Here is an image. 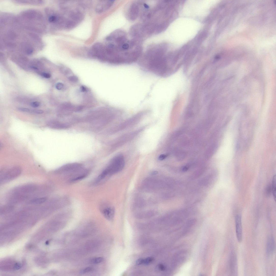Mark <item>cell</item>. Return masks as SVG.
<instances>
[{
	"mask_svg": "<svg viewBox=\"0 0 276 276\" xmlns=\"http://www.w3.org/2000/svg\"><path fill=\"white\" fill-rule=\"evenodd\" d=\"M15 207L12 205L9 204L3 206L1 207L0 213L3 214L11 212L14 209Z\"/></svg>",
	"mask_w": 276,
	"mask_h": 276,
	"instance_id": "9a60e30c",
	"label": "cell"
},
{
	"mask_svg": "<svg viewBox=\"0 0 276 276\" xmlns=\"http://www.w3.org/2000/svg\"><path fill=\"white\" fill-rule=\"evenodd\" d=\"M47 200L46 197L32 199L29 202L30 204H43Z\"/></svg>",
	"mask_w": 276,
	"mask_h": 276,
	"instance_id": "2e32d148",
	"label": "cell"
},
{
	"mask_svg": "<svg viewBox=\"0 0 276 276\" xmlns=\"http://www.w3.org/2000/svg\"><path fill=\"white\" fill-rule=\"evenodd\" d=\"M154 259L152 257H148L144 259H143V264L148 265L152 262Z\"/></svg>",
	"mask_w": 276,
	"mask_h": 276,
	"instance_id": "ffe728a7",
	"label": "cell"
},
{
	"mask_svg": "<svg viewBox=\"0 0 276 276\" xmlns=\"http://www.w3.org/2000/svg\"><path fill=\"white\" fill-rule=\"evenodd\" d=\"M89 173V170L83 168L79 171L67 177L68 182L72 183L79 182L86 177Z\"/></svg>",
	"mask_w": 276,
	"mask_h": 276,
	"instance_id": "52a82bcc",
	"label": "cell"
},
{
	"mask_svg": "<svg viewBox=\"0 0 276 276\" xmlns=\"http://www.w3.org/2000/svg\"><path fill=\"white\" fill-rule=\"evenodd\" d=\"M158 173V172L156 171L152 172L151 173V174L152 175H155L157 174Z\"/></svg>",
	"mask_w": 276,
	"mask_h": 276,
	"instance_id": "d6a6232c",
	"label": "cell"
},
{
	"mask_svg": "<svg viewBox=\"0 0 276 276\" xmlns=\"http://www.w3.org/2000/svg\"><path fill=\"white\" fill-rule=\"evenodd\" d=\"M93 268L90 267H87L82 270L81 272V273L85 274L92 272L93 270Z\"/></svg>",
	"mask_w": 276,
	"mask_h": 276,
	"instance_id": "44dd1931",
	"label": "cell"
},
{
	"mask_svg": "<svg viewBox=\"0 0 276 276\" xmlns=\"http://www.w3.org/2000/svg\"><path fill=\"white\" fill-rule=\"evenodd\" d=\"M40 105V103L38 102H32L30 104L31 106L34 108L38 107Z\"/></svg>",
	"mask_w": 276,
	"mask_h": 276,
	"instance_id": "484cf974",
	"label": "cell"
},
{
	"mask_svg": "<svg viewBox=\"0 0 276 276\" xmlns=\"http://www.w3.org/2000/svg\"><path fill=\"white\" fill-rule=\"evenodd\" d=\"M99 209L101 213L106 219L110 221L113 219L115 210L113 207L103 203L100 205Z\"/></svg>",
	"mask_w": 276,
	"mask_h": 276,
	"instance_id": "ba28073f",
	"label": "cell"
},
{
	"mask_svg": "<svg viewBox=\"0 0 276 276\" xmlns=\"http://www.w3.org/2000/svg\"><path fill=\"white\" fill-rule=\"evenodd\" d=\"M83 108L81 106H79L76 107L75 108V111L77 112H79Z\"/></svg>",
	"mask_w": 276,
	"mask_h": 276,
	"instance_id": "4dcf8cb0",
	"label": "cell"
},
{
	"mask_svg": "<svg viewBox=\"0 0 276 276\" xmlns=\"http://www.w3.org/2000/svg\"><path fill=\"white\" fill-rule=\"evenodd\" d=\"M103 260L104 258L102 257H95L91 259L90 263L92 264H98L102 263Z\"/></svg>",
	"mask_w": 276,
	"mask_h": 276,
	"instance_id": "ac0fdd59",
	"label": "cell"
},
{
	"mask_svg": "<svg viewBox=\"0 0 276 276\" xmlns=\"http://www.w3.org/2000/svg\"><path fill=\"white\" fill-rule=\"evenodd\" d=\"M81 90L82 92H85L87 90V89L85 87L82 86L81 88Z\"/></svg>",
	"mask_w": 276,
	"mask_h": 276,
	"instance_id": "1f68e13d",
	"label": "cell"
},
{
	"mask_svg": "<svg viewBox=\"0 0 276 276\" xmlns=\"http://www.w3.org/2000/svg\"><path fill=\"white\" fill-rule=\"evenodd\" d=\"M56 87L57 90H60L63 88L64 85L62 83L58 82L56 84Z\"/></svg>",
	"mask_w": 276,
	"mask_h": 276,
	"instance_id": "d4e9b609",
	"label": "cell"
},
{
	"mask_svg": "<svg viewBox=\"0 0 276 276\" xmlns=\"http://www.w3.org/2000/svg\"><path fill=\"white\" fill-rule=\"evenodd\" d=\"M41 75H42V76L43 77L47 78V79L49 78L51 76V75H50V74L46 73H42V74H41Z\"/></svg>",
	"mask_w": 276,
	"mask_h": 276,
	"instance_id": "83f0119b",
	"label": "cell"
},
{
	"mask_svg": "<svg viewBox=\"0 0 276 276\" xmlns=\"http://www.w3.org/2000/svg\"><path fill=\"white\" fill-rule=\"evenodd\" d=\"M228 270L231 275H236L237 273L238 266L237 257L235 253L231 252L228 263Z\"/></svg>",
	"mask_w": 276,
	"mask_h": 276,
	"instance_id": "9c48e42d",
	"label": "cell"
},
{
	"mask_svg": "<svg viewBox=\"0 0 276 276\" xmlns=\"http://www.w3.org/2000/svg\"><path fill=\"white\" fill-rule=\"evenodd\" d=\"M125 30L114 31L106 38L100 60L116 65H130L139 60L143 53V43L133 38Z\"/></svg>",
	"mask_w": 276,
	"mask_h": 276,
	"instance_id": "6da1fadb",
	"label": "cell"
},
{
	"mask_svg": "<svg viewBox=\"0 0 276 276\" xmlns=\"http://www.w3.org/2000/svg\"><path fill=\"white\" fill-rule=\"evenodd\" d=\"M18 3L24 4H42L43 2L42 1H16Z\"/></svg>",
	"mask_w": 276,
	"mask_h": 276,
	"instance_id": "e0dca14e",
	"label": "cell"
},
{
	"mask_svg": "<svg viewBox=\"0 0 276 276\" xmlns=\"http://www.w3.org/2000/svg\"><path fill=\"white\" fill-rule=\"evenodd\" d=\"M69 80L73 82H76L78 81V77L75 76H70L68 78Z\"/></svg>",
	"mask_w": 276,
	"mask_h": 276,
	"instance_id": "7402d4cb",
	"label": "cell"
},
{
	"mask_svg": "<svg viewBox=\"0 0 276 276\" xmlns=\"http://www.w3.org/2000/svg\"><path fill=\"white\" fill-rule=\"evenodd\" d=\"M143 259L140 258L137 259L136 260V263L137 265H140L142 264H143Z\"/></svg>",
	"mask_w": 276,
	"mask_h": 276,
	"instance_id": "f1b7e54d",
	"label": "cell"
},
{
	"mask_svg": "<svg viewBox=\"0 0 276 276\" xmlns=\"http://www.w3.org/2000/svg\"><path fill=\"white\" fill-rule=\"evenodd\" d=\"M236 236L239 242H242V229L241 216L236 215L235 219Z\"/></svg>",
	"mask_w": 276,
	"mask_h": 276,
	"instance_id": "30bf717a",
	"label": "cell"
},
{
	"mask_svg": "<svg viewBox=\"0 0 276 276\" xmlns=\"http://www.w3.org/2000/svg\"><path fill=\"white\" fill-rule=\"evenodd\" d=\"M84 168L82 164L76 163L68 164L54 171L57 174H63L67 177L79 171Z\"/></svg>",
	"mask_w": 276,
	"mask_h": 276,
	"instance_id": "8992f818",
	"label": "cell"
},
{
	"mask_svg": "<svg viewBox=\"0 0 276 276\" xmlns=\"http://www.w3.org/2000/svg\"><path fill=\"white\" fill-rule=\"evenodd\" d=\"M114 1H100L96 7V11L101 13L106 11L113 6Z\"/></svg>",
	"mask_w": 276,
	"mask_h": 276,
	"instance_id": "8fae6325",
	"label": "cell"
},
{
	"mask_svg": "<svg viewBox=\"0 0 276 276\" xmlns=\"http://www.w3.org/2000/svg\"><path fill=\"white\" fill-rule=\"evenodd\" d=\"M152 2L147 1L138 19L139 22L135 24L137 29L145 39L160 33L165 26L162 19V12L167 2L155 1Z\"/></svg>",
	"mask_w": 276,
	"mask_h": 276,
	"instance_id": "7a4b0ae2",
	"label": "cell"
},
{
	"mask_svg": "<svg viewBox=\"0 0 276 276\" xmlns=\"http://www.w3.org/2000/svg\"><path fill=\"white\" fill-rule=\"evenodd\" d=\"M272 191L273 192V196L274 197V198L275 201L276 191L275 175L273 177L272 183Z\"/></svg>",
	"mask_w": 276,
	"mask_h": 276,
	"instance_id": "d6986e66",
	"label": "cell"
},
{
	"mask_svg": "<svg viewBox=\"0 0 276 276\" xmlns=\"http://www.w3.org/2000/svg\"><path fill=\"white\" fill-rule=\"evenodd\" d=\"M125 159L121 154L115 156L111 160L107 167L101 174L104 178L107 179L113 175L120 172L125 167Z\"/></svg>",
	"mask_w": 276,
	"mask_h": 276,
	"instance_id": "277c9868",
	"label": "cell"
},
{
	"mask_svg": "<svg viewBox=\"0 0 276 276\" xmlns=\"http://www.w3.org/2000/svg\"><path fill=\"white\" fill-rule=\"evenodd\" d=\"M44 111L42 110L35 109L31 110L30 113L36 114H42L44 113Z\"/></svg>",
	"mask_w": 276,
	"mask_h": 276,
	"instance_id": "cb8c5ba5",
	"label": "cell"
},
{
	"mask_svg": "<svg viewBox=\"0 0 276 276\" xmlns=\"http://www.w3.org/2000/svg\"><path fill=\"white\" fill-rule=\"evenodd\" d=\"M168 155L166 154H162L160 155L158 158L160 160H162L166 158Z\"/></svg>",
	"mask_w": 276,
	"mask_h": 276,
	"instance_id": "4316f807",
	"label": "cell"
},
{
	"mask_svg": "<svg viewBox=\"0 0 276 276\" xmlns=\"http://www.w3.org/2000/svg\"><path fill=\"white\" fill-rule=\"evenodd\" d=\"M17 109L18 111L23 112L30 113L31 112V110L29 109L26 108L21 107H18L17 108Z\"/></svg>",
	"mask_w": 276,
	"mask_h": 276,
	"instance_id": "603a6c76",
	"label": "cell"
},
{
	"mask_svg": "<svg viewBox=\"0 0 276 276\" xmlns=\"http://www.w3.org/2000/svg\"><path fill=\"white\" fill-rule=\"evenodd\" d=\"M275 250V242L274 238L272 236L268 237L267 242L266 251L268 256L272 255Z\"/></svg>",
	"mask_w": 276,
	"mask_h": 276,
	"instance_id": "7c38bea8",
	"label": "cell"
},
{
	"mask_svg": "<svg viewBox=\"0 0 276 276\" xmlns=\"http://www.w3.org/2000/svg\"><path fill=\"white\" fill-rule=\"evenodd\" d=\"M21 172V169L18 167L2 170L1 172L0 175L1 184H3L16 178L20 175Z\"/></svg>",
	"mask_w": 276,
	"mask_h": 276,
	"instance_id": "5b68a950",
	"label": "cell"
},
{
	"mask_svg": "<svg viewBox=\"0 0 276 276\" xmlns=\"http://www.w3.org/2000/svg\"><path fill=\"white\" fill-rule=\"evenodd\" d=\"M31 68L33 69V70H38V68H37L36 67H35V66H31Z\"/></svg>",
	"mask_w": 276,
	"mask_h": 276,
	"instance_id": "836d02e7",
	"label": "cell"
},
{
	"mask_svg": "<svg viewBox=\"0 0 276 276\" xmlns=\"http://www.w3.org/2000/svg\"><path fill=\"white\" fill-rule=\"evenodd\" d=\"M46 123L48 127L54 129H63L67 128L65 125L56 121L50 120L48 121Z\"/></svg>",
	"mask_w": 276,
	"mask_h": 276,
	"instance_id": "4fadbf2b",
	"label": "cell"
},
{
	"mask_svg": "<svg viewBox=\"0 0 276 276\" xmlns=\"http://www.w3.org/2000/svg\"><path fill=\"white\" fill-rule=\"evenodd\" d=\"M20 48L22 51H24L27 55L32 54L34 51L33 47L28 43H21Z\"/></svg>",
	"mask_w": 276,
	"mask_h": 276,
	"instance_id": "5bb4252c",
	"label": "cell"
},
{
	"mask_svg": "<svg viewBox=\"0 0 276 276\" xmlns=\"http://www.w3.org/2000/svg\"><path fill=\"white\" fill-rule=\"evenodd\" d=\"M272 190V188L270 186H269L266 188V194L267 195H269L270 194Z\"/></svg>",
	"mask_w": 276,
	"mask_h": 276,
	"instance_id": "f546056e",
	"label": "cell"
},
{
	"mask_svg": "<svg viewBox=\"0 0 276 276\" xmlns=\"http://www.w3.org/2000/svg\"><path fill=\"white\" fill-rule=\"evenodd\" d=\"M138 61L140 68L145 72L162 77L169 75L170 68L161 44L156 43L149 46Z\"/></svg>",
	"mask_w": 276,
	"mask_h": 276,
	"instance_id": "3957f363",
	"label": "cell"
}]
</instances>
